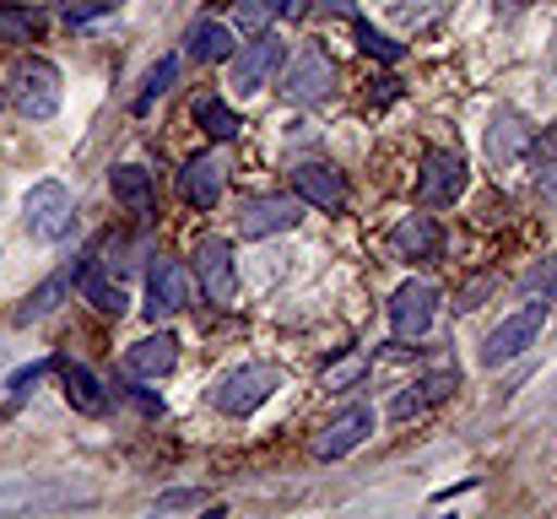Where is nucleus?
<instances>
[{
  "mask_svg": "<svg viewBox=\"0 0 557 519\" xmlns=\"http://www.w3.org/2000/svg\"><path fill=\"white\" fill-rule=\"evenodd\" d=\"M11 103H16V114L33 120V125L54 120V114H60V71H54L49 60H38V54L16 60V71H11Z\"/></svg>",
  "mask_w": 557,
  "mask_h": 519,
  "instance_id": "1",
  "label": "nucleus"
},
{
  "mask_svg": "<svg viewBox=\"0 0 557 519\" xmlns=\"http://www.w3.org/2000/svg\"><path fill=\"white\" fill-rule=\"evenodd\" d=\"M71 222H76V200H71V189H65L60 178H38V184L27 189V206H22V227H27V238H38V244H60V238L71 233Z\"/></svg>",
  "mask_w": 557,
  "mask_h": 519,
  "instance_id": "2",
  "label": "nucleus"
},
{
  "mask_svg": "<svg viewBox=\"0 0 557 519\" xmlns=\"http://www.w3.org/2000/svg\"><path fill=\"white\" fill-rule=\"evenodd\" d=\"M276 384H282V373H276L271 362H249V368H233V373L211 390V406H216L222 417H249L255 406L271 400Z\"/></svg>",
  "mask_w": 557,
  "mask_h": 519,
  "instance_id": "3",
  "label": "nucleus"
},
{
  "mask_svg": "<svg viewBox=\"0 0 557 519\" xmlns=\"http://www.w3.org/2000/svg\"><path fill=\"white\" fill-rule=\"evenodd\" d=\"M466 158L460 152H449V147H428L422 152V173H417V200L422 206H455L460 195H466Z\"/></svg>",
  "mask_w": 557,
  "mask_h": 519,
  "instance_id": "4",
  "label": "nucleus"
},
{
  "mask_svg": "<svg viewBox=\"0 0 557 519\" xmlns=\"http://www.w3.org/2000/svg\"><path fill=\"white\" fill-rule=\"evenodd\" d=\"M433 314H438V287L433 282H400L395 293H389V331H395V342H417V336H428L433 331Z\"/></svg>",
  "mask_w": 557,
  "mask_h": 519,
  "instance_id": "5",
  "label": "nucleus"
},
{
  "mask_svg": "<svg viewBox=\"0 0 557 519\" xmlns=\"http://www.w3.org/2000/svg\"><path fill=\"white\" fill-rule=\"evenodd\" d=\"M189 271H195V282H200V293L211 298V304H233V293H238V265H233V244L227 238H200L195 244V255H189Z\"/></svg>",
  "mask_w": 557,
  "mask_h": 519,
  "instance_id": "6",
  "label": "nucleus"
},
{
  "mask_svg": "<svg viewBox=\"0 0 557 519\" xmlns=\"http://www.w3.org/2000/svg\"><path fill=\"white\" fill-rule=\"evenodd\" d=\"M542 325H547V304H525L520 314H509L504 325H493V331H487V342H482V362H487V368L515 362L525 346H536Z\"/></svg>",
  "mask_w": 557,
  "mask_h": 519,
  "instance_id": "7",
  "label": "nucleus"
},
{
  "mask_svg": "<svg viewBox=\"0 0 557 519\" xmlns=\"http://www.w3.org/2000/svg\"><path fill=\"white\" fill-rule=\"evenodd\" d=\"M331 82H336V65H331L314 44H304V49L293 54V65H287L282 98H287V103H298V109H314V103H325V98H331Z\"/></svg>",
  "mask_w": 557,
  "mask_h": 519,
  "instance_id": "8",
  "label": "nucleus"
},
{
  "mask_svg": "<svg viewBox=\"0 0 557 519\" xmlns=\"http://www.w3.org/2000/svg\"><path fill=\"white\" fill-rule=\"evenodd\" d=\"M304 222V200L298 195H249L238 206V233L244 238H271V233H293Z\"/></svg>",
  "mask_w": 557,
  "mask_h": 519,
  "instance_id": "9",
  "label": "nucleus"
},
{
  "mask_svg": "<svg viewBox=\"0 0 557 519\" xmlns=\"http://www.w3.org/2000/svg\"><path fill=\"white\" fill-rule=\"evenodd\" d=\"M282 60H287V44L276 38V33H260V38H249L244 44V54H233V87L249 98V92H260L276 71H282Z\"/></svg>",
  "mask_w": 557,
  "mask_h": 519,
  "instance_id": "10",
  "label": "nucleus"
},
{
  "mask_svg": "<svg viewBox=\"0 0 557 519\" xmlns=\"http://www.w3.org/2000/svg\"><path fill=\"white\" fill-rule=\"evenodd\" d=\"M185 304H189L185 265L169 260V255H158L152 271H147V320H169V314H180Z\"/></svg>",
  "mask_w": 557,
  "mask_h": 519,
  "instance_id": "11",
  "label": "nucleus"
},
{
  "mask_svg": "<svg viewBox=\"0 0 557 519\" xmlns=\"http://www.w3.org/2000/svg\"><path fill=\"white\" fill-rule=\"evenodd\" d=\"M369 433H373V411L369 406H347L336 422H325V428H320L314 455H320V460H342V455H352Z\"/></svg>",
  "mask_w": 557,
  "mask_h": 519,
  "instance_id": "12",
  "label": "nucleus"
},
{
  "mask_svg": "<svg viewBox=\"0 0 557 519\" xmlns=\"http://www.w3.org/2000/svg\"><path fill=\"white\" fill-rule=\"evenodd\" d=\"M293 189H298V200H309V206H320V211H342V206H347V178L331 169V163H304V169H293Z\"/></svg>",
  "mask_w": 557,
  "mask_h": 519,
  "instance_id": "13",
  "label": "nucleus"
},
{
  "mask_svg": "<svg viewBox=\"0 0 557 519\" xmlns=\"http://www.w3.org/2000/svg\"><path fill=\"white\" fill-rule=\"evenodd\" d=\"M389 249H395V260H438L444 255V233H438L433 217H406V222H395Z\"/></svg>",
  "mask_w": 557,
  "mask_h": 519,
  "instance_id": "14",
  "label": "nucleus"
},
{
  "mask_svg": "<svg viewBox=\"0 0 557 519\" xmlns=\"http://www.w3.org/2000/svg\"><path fill=\"white\" fill-rule=\"evenodd\" d=\"M54 373H60V384H65V400H71L82 417H109V390H103V379H98L92 368H82V362H54Z\"/></svg>",
  "mask_w": 557,
  "mask_h": 519,
  "instance_id": "15",
  "label": "nucleus"
},
{
  "mask_svg": "<svg viewBox=\"0 0 557 519\" xmlns=\"http://www.w3.org/2000/svg\"><path fill=\"white\" fill-rule=\"evenodd\" d=\"M531 125H525V114H515V109H504V114H493V125H487V158L504 169V163H515V158H525L531 152Z\"/></svg>",
  "mask_w": 557,
  "mask_h": 519,
  "instance_id": "16",
  "label": "nucleus"
},
{
  "mask_svg": "<svg viewBox=\"0 0 557 519\" xmlns=\"http://www.w3.org/2000/svg\"><path fill=\"white\" fill-rule=\"evenodd\" d=\"M180 195H185L189 206H200V211H211L216 200H222V158H211V152H200V158H189L185 173H180Z\"/></svg>",
  "mask_w": 557,
  "mask_h": 519,
  "instance_id": "17",
  "label": "nucleus"
},
{
  "mask_svg": "<svg viewBox=\"0 0 557 519\" xmlns=\"http://www.w3.org/2000/svg\"><path fill=\"white\" fill-rule=\"evenodd\" d=\"M174 362H180V342L169 331H158V336H147L125 351V368L136 379H163V373H174Z\"/></svg>",
  "mask_w": 557,
  "mask_h": 519,
  "instance_id": "18",
  "label": "nucleus"
},
{
  "mask_svg": "<svg viewBox=\"0 0 557 519\" xmlns=\"http://www.w3.org/2000/svg\"><path fill=\"white\" fill-rule=\"evenodd\" d=\"M76 287H82V298H87L98 314H114V320H120V314L131 309L125 287H120V282H109L98 260H82V265H76Z\"/></svg>",
  "mask_w": 557,
  "mask_h": 519,
  "instance_id": "19",
  "label": "nucleus"
},
{
  "mask_svg": "<svg viewBox=\"0 0 557 519\" xmlns=\"http://www.w3.org/2000/svg\"><path fill=\"white\" fill-rule=\"evenodd\" d=\"M455 384H460V373H455V368H444V373H433V379H417V384H406V390L389 400V417H395V422H406V417L428 411L433 400H444Z\"/></svg>",
  "mask_w": 557,
  "mask_h": 519,
  "instance_id": "20",
  "label": "nucleus"
},
{
  "mask_svg": "<svg viewBox=\"0 0 557 519\" xmlns=\"http://www.w3.org/2000/svg\"><path fill=\"white\" fill-rule=\"evenodd\" d=\"M185 54L200 60V65H222V60H233V33L222 22H211V16H195L185 33Z\"/></svg>",
  "mask_w": 557,
  "mask_h": 519,
  "instance_id": "21",
  "label": "nucleus"
},
{
  "mask_svg": "<svg viewBox=\"0 0 557 519\" xmlns=\"http://www.w3.org/2000/svg\"><path fill=\"white\" fill-rule=\"evenodd\" d=\"M71 287H76V265H65V271H54L49 282H38V287L27 293V304L16 309V325H38L44 314H54V309L71 298Z\"/></svg>",
  "mask_w": 557,
  "mask_h": 519,
  "instance_id": "22",
  "label": "nucleus"
},
{
  "mask_svg": "<svg viewBox=\"0 0 557 519\" xmlns=\"http://www.w3.org/2000/svg\"><path fill=\"white\" fill-rule=\"evenodd\" d=\"M109 189H114V200L131 206L136 217H152V211H158V184H152V173L136 169V163H125V169L109 173Z\"/></svg>",
  "mask_w": 557,
  "mask_h": 519,
  "instance_id": "23",
  "label": "nucleus"
},
{
  "mask_svg": "<svg viewBox=\"0 0 557 519\" xmlns=\"http://www.w3.org/2000/svg\"><path fill=\"white\" fill-rule=\"evenodd\" d=\"M195 125H200L206 136H216V141H233V136L244 131V120H238V114H233L222 98H211V92L195 103Z\"/></svg>",
  "mask_w": 557,
  "mask_h": 519,
  "instance_id": "24",
  "label": "nucleus"
},
{
  "mask_svg": "<svg viewBox=\"0 0 557 519\" xmlns=\"http://www.w3.org/2000/svg\"><path fill=\"white\" fill-rule=\"evenodd\" d=\"M352 16V33H358V44H363V54H373V60H384V65H400L406 60V44H395L389 33H379L369 16H358V11H347Z\"/></svg>",
  "mask_w": 557,
  "mask_h": 519,
  "instance_id": "25",
  "label": "nucleus"
},
{
  "mask_svg": "<svg viewBox=\"0 0 557 519\" xmlns=\"http://www.w3.org/2000/svg\"><path fill=\"white\" fill-rule=\"evenodd\" d=\"M174 76H180V54H163L152 71H147V82H141V98H136V114H147L169 87H174Z\"/></svg>",
  "mask_w": 557,
  "mask_h": 519,
  "instance_id": "26",
  "label": "nucleus"
},
{
  "mask_svg": "<svg viewBox=\"0 0 557 519\" xmlns=\"http://www.w3.org/2000/svg\"><path fill=\"white\" fill-rule=\"evenodd\" d=\"M304 0H238V27H265L271 16H298Z\"/></svg>",
  "mask_w": 557,
  "mask_h": 519,
  "instance_id": "27",
  "label": "nucleus"
},
{
  "mask_svg": "<svg viewBox=\"0 0 557 519\" xmlns=\"http://www.w3.org/2000/svg\"><path fill=\"white\" fill-rule=\"evenodd\" d=\"M33 33H38L33 5H0V44H27Z\"/></svg>",
  "mask_w": 557,
  "mask_h": 519,
  "instance_id": "28",
  "label": "nucleus"
},
{
  "mask_svg": "<svg viewBox=\"0 0 557 519\" xmlns=\"http://www.w3.org/2000/svg\"><path fill=\"white\" fill-rule=\"evenodd\" d=\"M44 373H54V357H44V362H33V368H16V373L5 379V406H22V400L44 384Z\"/></svg>",
  "mask_w": 557,
  "mask_h": 519,
  "instance_id": "29",
  "label": "nucleus"
},
{
  "mask_svg": "<svg viewBox=\"0 0 557 519\" xmlns=\"http://www.w3.org/2000/svg\"><path fill=\"white\" fill-rule=\"evenodd\" d=\"M125 0H65L60 11H65V22L71 27H82V22H92V16H109V11H120Z\"/></svg>",
  "mask_w": 557,
  "mask_h": 519,
  "instance_id": "30",
  "label": "nucleus"
},
{
  "mask_svg": "<svg viewBox=\"0 0 557 519\" xmlns=\"http://www.w3.org/2000/svg\"><path fill=\"white\" fill-rule=\"evenodd\" d=\"M363 368H369V357L358 351V357H347V362H336V368H325V384H331V390H342V384H352V379H358Z\"/></svg>",
  "mask_w": 557,
  "mask_h": 519,
  "instance_id": "31",
  "label": "nucleus"
},
{
  "mask_svg": "<svg viewBox=\"0 0 557 519\" xmlns=\"http://www.w3.org/2000/svg\"><path fill=\"white\" fill-rule=\"evenodd\" d=\"M525 293H547V298H553V293H557V255L547 260V265H536V271L525 276Z\"/></svg>",
  "mask_w": 557,
  "mask_h": 519,
  "instance_id": "32",
  "label": "nucleus"
},
{
  "mask_svg": "<svg viewBox=\"0 0 557 519\" xmlns=\"http://www.w3.org/2000/svg\"><path fill=\"white\" fill-rule=\"evenodd\" d=\"M487 293H493V276H476V282H471V287L460 293V304H455V309H476V304H482Z\"/></svg>",
  "mask_w": 557,
  "mask_h": 519,
  "instance_id": "33",
  "label": "nucleus"
},
{
  "mask_svg": "<svg viewBox=\"0 0 557 519\" xmlns=\"http://www.w3.org/2000/svg\"><path fill=\"white\" fill-rule=\"evenodd\" d=\"M120 390H125V395H131V400H136L147 417H158V411H163V400H158V395H147V390H136V384H120Z\"/></svg>",
  "mask_w": 557,
  "mask_h": 519,
  "instance_id": "34",
  "label": "nucleus"
},
{
  "mask_svg": "<svg viewBox=\"0 0 557 519\" xmlns=\"http://www.w3.org/2000/svg\"><path fill=\"white\" fill-rule=\"evenodd\" d=\"M189 504H200V493H169V498H158V509H189Z\"/></svg>",
  "mask_w": 557,
  "mask_h": 519,
  "instance_id": "35",
  "label": "nucleus"
},
{
  "mask_svg": "<svg viewBox=\"0 0 557 519\" xmlns=\"http://www.w3.org/2000/svg\"><path fill=\"white\" fill-rule=\"evenodd\" d=\"M531 147H536L542 158H553L557 152V125H547V136H531Z\"/></svg>",
  "mask_w": 557,
  "mask_h": 519,
  "instance_id": "36",
  "label": "nucleus"
},
{
  "mask_svg": "<svg viewBox=\"0 0 557 519\" xmlns=\"http://www.w3.org/2000/svg\"><path fill=\"white\" fill-rule=\"evenodd\" d=\"M542 200H547V206H557V169L553 173L542 169Z\"/></svg>",
  "mask_w": 557,
  "mask_h": 519,
  "instance_id": "37",
  "label": "nucleus"
},
{
  "mask_svg": "<svg viewBox=\"0 0 557 519\" xmlns=\"http://www.w3.org/2000/svg\"><path fill=\"white\" fill-rule=\"evenodd\" d=\"M0 109H5V92H0Z\"/></svg>",
  "mask_w": 557,
  "mask_h": 519,
  "instance_id": "38",
  "label": "nucleus"
}]
</instances>
